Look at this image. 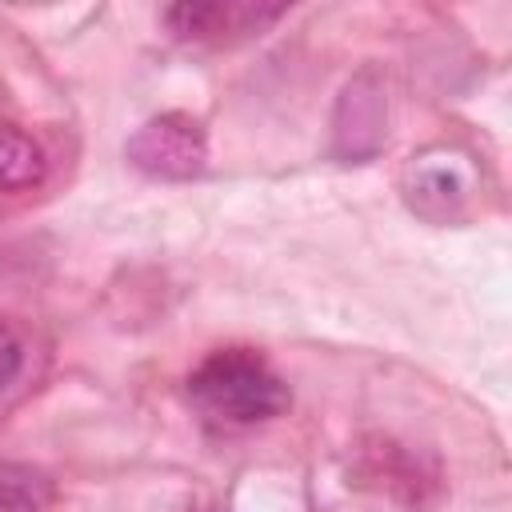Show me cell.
<instances>
[{
	"label": "cell",
	"mask_w": 512,
	"mask_h": 512,
	"mask_svg": "<svg viewBox=\"0 0 512 512\" xmlns=\"http://www.w3.org/2000/svg\"><path fill=\"white\" fill-rule=\"evenodd\" d=\"M388 136V92H384V76L376 68L356 72L332 112V152L344 164H360L372 160L384 148Z\"/></svg>",
	"instance_id": "4"
},
{
	"label": "cell",
	"mask_w": 512,
	"mask_h": 512,
	"mask_svg": "<svg viewBox=\"0 0 512 512\" xmlns=\"http://www.w3.org/2000/svg\"><path fill=\"white\" fill-rule=\"evenodd\" d=\"M128 160L160 180H192L208 168V140L204 128L184 112H164L140 124L128 140Z\"/></svg>",
	"instance_id": "2"
},
{
	"label": "cell",
	"mask_w": 512,
	"mask_h": 512,
	"mask_svg": "<svg viewBox=\"0 0 512 512\" xmlns=\"http://www.w3.org/2000/svg\"><path fill=\"white\" fill-rule=\"evenodd\" d=\"M20 360H24V352H20L16 332L8 324H0V388L12 384V376L20 372Z\"/></svg>",
	"instance_id": "8"
},
{
	"label": "cell",
	"mask_w": 512,
	"mask_h": 512,
	"mask_svg": "<svg viewBox=\"0 0 512 512\" xmlns=\"http://www.w3.org/2000/svg\"><path fill=\"white\" fill-rule=\"evenodd\" d=\"M188 400L212 420L228 428L272 420L288 408V384L248 348L212 352L188 376Z\"/></svg>",
	"instance_id": "1"
},
{
	"label": "cell",
	"mask_w": 512,
	"mask_h": 512,
	"mask_svg": "<svg viewBox=\"0 0 512 512\" xmlns=\"http://www.w3.org/2000/svg\"><path fill=\"white\" fill-rule=\"evenodd\" d=\"M52 484L44 472L28 464H4L0 468V512H48Z\"/></svg>",
	"instance_id": "7"
},
{
	"label": "cell",
	"mask_w": 512,
	"mask_h": 512,
	"mask_svg": "<svg viewBox=\"0 0 512 512\" xmlns=\"http://www.w3.org/2000/svg\"><path fill=\"white\" fill-rule=\"evenodd\" d=\"M284 8H256V4H220V0H192V4H172L164 12V24L180 40H224V32H260L272 24Z\"/></svg>",
	"instance_id": "5"
},
{
	"label": "cell",
	"mask_w": 512,
	"mask_h": 512,
	"mask_svg": "<svg viewBox=\"0 0 512 512\" xmlns=\"http://www.w3.org/2000/svg\"><path fill=\"white\" fill-rule=\"evenodd\" d=\"M476 192V164L456 148H428L412 156L404 172V196L412 212H420L432 224L456 220Z\"/></svg>",
	"instance_id": "3"
},
{
	"label": "cell",
	"mask_w": 512,
	"mask_h": 512,
	"mask_svg": "<svg viewBox=\"0 0 512 512\" xmlns=\"http://www.w3.org/2000/svg\"><path fill=\"white\" fill-rule=\"evenodd\" d=\"M44 176V152L40 144L20 132L16 124H0V192L32 188Z\"/></svg>",
	"instance_id": "6"
}]
</instances>
